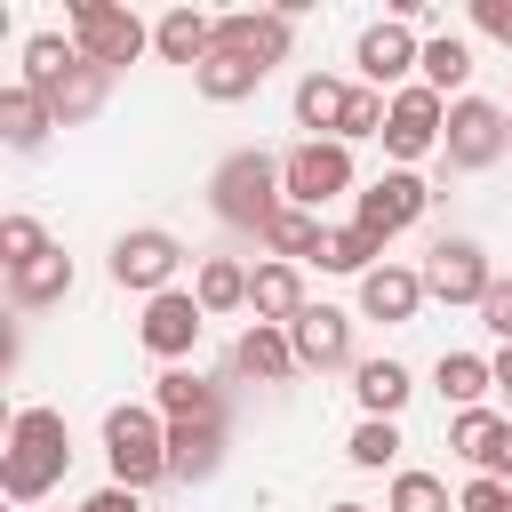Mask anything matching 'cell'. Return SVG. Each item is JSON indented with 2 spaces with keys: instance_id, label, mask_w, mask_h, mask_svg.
Listing matches in <instances>:
<instances>
[{
  "instance_id": "6da1fadb",
  "label": "cell",
  "mask_w": 512,
  "mask_h": 512,
  "mask_svg": "<svg viewBox=\"0 0 512 512\" xmlns=\"http://www.w3.org/2000/svg\"><path fill=\"white\" fill-rule=\"evenodd\" d=\"M64 464H72V432H64V416H56V408H16V424H8V456H0V488H8V504H40V496L64 480Z\"/></svg>"
},
{
  "instance_id": "7a4b0ae2",
  "label": "cell",
  "mask_w": 512,
  "mask_h": 512,
  "mask_svg": "<svg viewBox=\"0 0 512 512\" xmlns=\"http://www.w3.org/2000/svg\"><path fill=\"white\" fill-rule=\"evenodd\" d=\"M208 208H216L224 224H240V232L264 240V224L288 208V192H280V160H272V152H232V160L208 176Z\"/></svg>"
},
{
  "instance_id": "3957f363",
  "label": "cell",
  "mask_w": 512,
  "mask_h": 512,
  "mask_svg": "<svg viewBox=\"0 0 512 512\" xmlns=\"http://www.w3.org/2000/svg\"><path fill=\"white\" fill-rule=\"evenodd\" d=\"M104 456H112V488H152V480H168V416L160 408H112L104 416Z\"/></svg>"
},
{
  "instance_id": "277c9868",
  "label": "cell",
  "mask_w": 512,
  "mask_h": 512,
  "mask_svg": "<svg viewBox=\"0 0 512 512\" xmlns=\"http://www.w3.org/2000/svg\"><path fill=\"white\" fill-rule=\"evenodd\" d=\"M280 192H288V208H328L336 192H352V144H336V136H304L288 160H280Z\"/></svg>"
},
{
  "instance_id": "5b68a950",
  "label": "cell",
  "mask_w": 512,
  "mask_h": 512,
  "mask_svg": "<svg viewBox=\"0 0 512 512\" xmlns=\"http://www.w3.org/2000/svg\"><path fill=\"white\" fill-rule=\"evenodd\" d=\"M72 48H80L88 64L120 72V64H136V56L152 48V32H144L128 8H112V0H72Z\"/></svg>"
},
{
  "instance_id": "8992f818",
  "label": "cell",
  "mask_w": 512,
  "mask_h": 512,
  "mask_svg": "<svg viewBox=\"0 0 512 512\" xmlns=\"http://www.w3.org/2000/svg\"><path fill=\"white\" fill-rule=\"evenodd\" d=\"M448 168H496L504 160V144H512V112L504 104H488V96H456L448 104Z\"/></svg>"
},
{
  "instance_id": "52a82bcc",
  "label": "cell",
  "mask_w": 512,
  "mask_h": 512,
  "mask_svg": "<svg viewBox=\"0 0 512 512\" xmlns=\"http://www.w3.org/2000/svg\"><path fill=\"white\" fill-rule=\"evenodd\" d=\"M176 264H184V248H176V232H160V224H136V232L112 240V280L136 288V296H168Z\"/></svg>"
},
{
  "instance_id": "ba28073f",
  "label": "cell",
  "mask_w": 512,
  "mask_h": 512,
  "mask_svg": "<svg viewBox=\"0 0 512 512\" xmlns=\"http://www.w3.org/2000/svg\"><path fill=\"white\" fill-rule=\"evenodd\" d=\"M440 136H448V96H432L424 80L400 88V96H392V120H384V152L408 168V160H424Z\"/></svg>"
},
{
  "instance_id": "9c48e42d",
  "label": "cell",
  "mask_w": 512,
  "mask_h": 512,
  "mask_svg": "<svg viewBox=\"0 0 512 512\" xmlns=\"http://www.w3.org/2000/svg\"><path fill=\"white\" fill-rule=\"evenodd\" d=\"M432 208V192H424V176L416 168H392V176H376L368 192H360V232H376V240H392V232H408L416 216Z\"/></svg>"
},
{
  "instance_id": "30bf717a",
  "label": "cell",
  "mask_w": 512,
  "mask_h": 512,
  "mask_svg": "<svg viewBox=\"0 0 512 512\" xmlns=\"http://www.w3.org/2000/svg\"><path fill=\"white\" fill-rule=\"evenodd\" d=\"M200 328H208V312H200V296H184V288H168V296H152V304H144V320H136V344H144L152 360H184V352L200 344Z\"/></svg>"
},
{
  "instance_id": "8fae6325",
  "label": "cell",
  "mask_w": 512,
  "mask_h": 512,
  "mask_svg": "<svg viewBox=\"0 0 512 512\" xmlns=\"http://www.w3.org/2000/svg\"><path fill=\"white\" fill-rule=\"evenodd\" d=\"M288 32H296V16H288V8H232V16H216V48H232V56L264 64V72L288 56Z\"/></svg>"
},
{
  "instance_id": "7c38bea8",
  "label": "cell",
  "mask_w": 512,
  "mask_h": 512,
  "mask_svg": "<svg viewBox=\"0 0 512 512\" xmlns=\"http://www.w3.org/2000/svg\"><path fill=\"white\" fill-rule=\"evenodd\" d=\"M424 288H432L440 304H480V296L496 288L488 248H480V240H440V248H432V264H424Z\"/></svg>"
},
{
  "instance_id": "4fadbf2b",
  "label": "cell",
  "mask_w": 512,
  "mask_h": 512,
  "mask_svg": "<svg viewBox=\"0 0 512 512\" xmlns=\"http://www.w3.org/2000/svg\"><path fill=\"white\" fill-rule=\"evenodd\" d=\"M416 64H424V48H416V32H408L400 16H384V24L360 32V80H368V88H392V96H400V80H408Z\"/></svg>"
},
{
  "instance_id": "5bb4252c",
  "label": "cell",
  "mask_w": 512,
  "mask_h": 512,
  "mask_svg": "<svg viewBox=\"0 0 512 512\" xmlns=\"http://www.w3.org/2000/svg\"><path fill=\"white\" fill-rule=\"evenodd\" d=\"M288 344H296V368H344L352 360V320L336 304H304L288 320Z\"/></svg>"
},
{
  "instance_id": "9a60e30c",
  "label": "cell",
  "mask_w": 512,
  "mask_h": 512,
  "mask_svg": "<svg viewBox=\"0 0 512 512\" xmlns=\"http://www.w3.org/2000/svg\"><path fill=\"white\" fill-rule=\"evenodd\" d=\"M424 296H432V288H424V272H408V264H376V272L360 280V312H368V320H392V328H408Z\"/></svg>"
},
{
  "instance_id": "2e32d148",
  "label": "cell",
  "mask_w": 512,
  "mask_h": 512,
  "mask_svg": "<svg viewBox=\"0 0 512 512\" xmlns=\"http://www.w3.org/2000/svg\"><path fill=\"white\" fill-rule=\"evenodd\" d=\"M152 408H160L168 424H224L216 384H208V376H192V368H168V376L152 384Z\"/></svg>"
},
{
  "instance_id": "e0dca14e",
  "label": "cell",
  "mask_w": 512,
  "mask_h": 512,
  "mask_svg": "<svg viewBox=\"0 0 512 512\" xmlns=\"http://www.w3.org/2000/svg\"><path fill=\"white\" fill-rule=\"evenodd\" d=\"M504 448H512V416H496V408H456V424H448V456L496 472Z\"/></svg>"
},
{
  "instance_id": "ac0fdd59",
  "label": "cell",
  "mask_w": 512,
  "mask_h": 512,
  "mask_svg": "<svg viewBox=\"0 0 512 512\" xmlns=\"http://www.w3.org/2000/svg\"><path fill=\"white\" fill-rule=\"evenodd\" d=\"M152 48L168 56V64H208L216 56V16H200V8H168L160 24H152Z\"/></svg>"
},
{
  "instance_id": "d6986e66",
  "label": "cell",
  "mask_w": 512,
  "mask_h": 512,
  "mask_svg": "<svg viewBox=\"0 0 512 512\" xmlns=\"http://www.w3.org/2000/svg\"><path fill=\"white\" fill-rule=\"evenodd\" d=\"M48 128H56V104H48V96H32L24 80L0 88V136H8V152H40Z\"/></svg>"
},
{
  "instance_id": "ffe728a7",
  "label": "cell",
  "mask_w": 512,
  "mask_h": 512,
  "mask_svg": "<svg viewBox=\"0 0 512 512\" xmlns=\"http://www.w3.org/2000/svg\"><path fill=\"white\" fill-rule=\"evenodd\" d=\"M248 312H256L264 328H288V320L304 312V280H296V264H256V272H248Z\"/></svg>"
},
{
  "instance_id": "44dd1931",
  "label": "cell",
  "mask_w": 512,
  "mask_h": 512,
  "mask_svg": "<svg viewBox=\"0 0 512 512\" xmlns=\"http://www.w3.org/2000/svg\"><path fill=\"white\" fill-rule=\"evenodd\" d=\"M232 368L256 376V384H288V376H296V344H288V328H264V320H256V328L232 344Z\"/></svg>"
},
{
  "instance_id": "7402d4cb",
  "label": "cell",
  "mask_w": 512,
  "mask_h": 512,
  "mask_svg": "<svg viewBox=\"0 0 512 512\" xmlns=\"http://www.w3.org/2000/svg\"><path fill=\"white\" fill-rule=\"evenodd\" d=\"M224 464V424H168V480H208Z\"/></svg>"
},
{
  "instance_id": "603a6c76",
  "label": "cell",
  "mask_w": 512,
  "mask_h": 512,
  "mask_svg": "<svg viewBox=\"0 0 512 512\" xmlns=\"http://www.w3.org/2000/svg\"><path fill=\"white\" fill-rule=\"evenodd\" d=\"M344 104H352V88H344L336 72H304V80H296V128H312V144H320V128H328V136L344 128Z\"/></svg>"
},
{
  "instance_id": "cb8c5ba5",
  "label": "cell",
  "mask_w": 512,
  "mask_h": 512,
  "mask_svg": "<svg viewBox=\"0 0 512 512\" xmlns=\"http://www.w3.org/2000/svg\"><path fill=\"white\" fill-rule=\"evenodd\" d=\"M72 64H80V48H72L64 32H32V40H24V88H32V96H56V88L72 80Z\"/></svg>"
},
{
  "instance_id": "d4e9b609",
  "label": "cell",
  "mask_w": 512,
  "mask_h": 512,
  "mask_svg": "<svg viewBox=\"0 0 512 512\" xmlns=\"http://www.w3.org/2000/svg\"><path fill=\"white\" fill-rule=\"evenodd\" d=\"M192 88L208 96V104H240V96H256L264 88V64H248V56H232V48H216L200 72H192Z\"/></svg>"
},
{
  "instance_id": "484cf974",
  "label": "cell",
  "mask_w": 512,
  "mask_h": 512,
  "mask_svg": "<svg viewBox=\"0 0 512 512\" xmlns=\"http://www.w3.org/2000/svg\"><path fill=\"white\" fill-rule=\"evenodd\" d=\"M8 296H16L24 312H40V304H64V296H72V256H64V248H48L40 264L8 272Z\"/></svg>"
},
{
  "instance_id": "4316f807",
  "label": "cell",
  "mask_w": 512,
  "mask_h": 512,
  "mask_svg": "<svg viewBox=\"0 0 512 512\" xmlns=\"http://www.w3.org/2000/svg\"><path fill=\"white\" fill-rule=\"evenodd\" d=\"M104 88H112V72L80 56V64H72V80L48 96V104H56V128H80V120H96V112H104Z\"/></svg>"
},
{
  "instance_id": "83f0119b",
  "label": "cell",
  "mask_w": 512,
  "mask_h": 512,
  "mask_svg": "<svg viewBox=\"0 0 512 512\" xmlns=\"http://www.w3.org/2000/svg\"><path fill=\"white\" fill-rule=\"evenodd\" d=\"M264 248H272V264H296V256H320V248H328V224H320L312 208H280V216L264 224Z\"/></svg>"
},
{
  "instance_id": "f1b7e54d",
  "label": "cell",
  "mask_w": 512,
  "mask_h": 512,
  "mask_svg": "<svg viewBox=\"0 0 512 512\" xmlns=\"http://www.w3.org/2000/svg\"><path fill=\"white\" fill-rule=\"evenodd\" d=\"M352 392H360V408H368V416H400L416 384H408V368H400V360H360V368H352Z\"/></svg>"
},
{
  "instance_id": "f546056e",
  "label": "cell",
  "mask_w": 512,
  "mask_h": 512,
  "mask_svg": "<svg viewBox=\"0 0 512 512\" xmlns=\"http://www.w3.org/2000/svg\"><path fill=\"white\" fill-rule=\"evenodd\" d=\"M432 384H440V392H448L456 408H480V392H496V368H488L480 352H440Z\"/></svg>"
},
{
  "instance_id": "4dcf8cb0",
  "label": "cell",
  "mask_w": 512,
  "mask_h": 512,
  "mask_svg": "<svg viewBox=\"0 0 512 512\" xmlns=\"http://www.w3.org/2000/svg\"><path fill=\"white\" fill-rule=\"evenodd\" d=\"M376 256H384V240H376V232L336 224V232H328V248H320V272H352V280H368V272H376Z\"/></svg>"
},
{
  "instance_id": "1f68e13d",
  "label": "cell",
  "mask_w": 512,
  "mask_h": 512,
  "mask_svg": "<svg viewBox=\"0 0 512 512\" xmlns=\"http://www.w3.org/2000/svg\"><path fill=\"white\" fill-rule=\"evenodd\" d=\"M416 72H424V88H432V96H448V88H464V80H472V48H464L456 32H440V40H424V64H416Z\"/></svg>"
},
{
  "instance_id": "d6a6232c",
  "label": "cell",
  "mask_w": 512,
  "mask_h": 512,
  "mask_svg": "<svg viewBox=\"0 0 512 512\" xmlns=\"http://www.w3.org/2000/svg\"><path fill=\"white\" fill-rule=\"evenodd\" d=\"M192 296H200V312H240V304H248V272H240L232 256H208Z\"/></svg>"
},
{
  "instance_id": "836d02e7",
  "label": "cell",
  "mask_w": 512,
  "mask_h": 512,
  "mask_svg": "<svg viewBox=\"0 0 512 512\" xmlns=\"http://www.w3.org/2000/svg\"><path fill=\"white\" fill-rule=\"evenodd\" d=\"M344 456H352L360 472H384V464L400 456V424H392V416H368V424L344 440Z\"/></svg>"
},
{
  "instance_id": "e575fe53",
  "label": "cell",
  "mask_w": 512,
  "mask_h": 512,
  "mask_svg": "<svg viewBox=\"0 0 512 512\" xmlns=\"http://www.w3.org/2000/svg\"><path fill=\"white\" fill-rule=\"evenodd\" d=\"M40 256H48V232H40L32 216H0V264L24 272V264H40Z\"/></svg>"
},
{
  "instance_id": "d590c367",
  "label": "cell",
  "mask_w": 512,
  "mask_h": 512,
  "mask_svg": "<svg viewBox=\"0 0 512 512\" xmlns=\"http://www.w3.org/2000/svg\"><path fill=\"white\" fill-rule=\"evenodd\" d=\"M384 120H392V104H384L376 88H352V104H344V128H336V144H352V136H384Z\"/></svg>"
},
{
  "instance_id": "8d00e7d4",
  "label": "cell",
  "mask_w": 512,
  "mask_h": 512,
  "mask_svg": "<svg viewBox=\"0 0 512 512\" xmlns=\"http://www.w3.org/2000/svg\"><path fill=\"white\" fill-rule=\"evenodd\" d=\"M392 512H448V488L432 472H400L392 480Z\"/></svg>"
},
{
  "instance_id": "74e56055",
  "label": "cell",
  "mask_w": 512,
  "mask_h": 512,
  "mask_svg": "<svg viewBox=\"0 0 512 512\" xmlns=\"http://www.w3.org/2000/svg\"><path fill=\"white\" fill-rule=\"evenodd\" d=\"M456 512H512V488H504V480H488V472H480V480H472V488H464V496H456Z\"/></svg>"
},
{
  "instance_id": "f35d334b",
  "label": "cell",
  "mask_w": 512,
  "mask_h": 512,
  "mask_svg": "<svg viewBox=\"0 0 512 512\" xmlns=\"http://www.w3.org/2000/svg\"><path fill=\"white\" fill-rule=\"evenodd\" d=\"M480 328H496V336L512 344V280H496V288L480 296Z\"/></svg>"
},
{
  "instance_id": "ab89813d",
  "label": "cell",
  "mask_w": 512,
  "mask_h": 512,
  "mask_svg": "<svg viewBox=\"0 0 512 512\" xmlns=\"http://www.w3.org/2000/svg\"><path fill=\"white\" fill-rule=\"evenodd\" d=\"M472 24H480L488 40H504V48H512V0H472Z\"/></svg>"
},
{
  "instance_id": "60d3db41",
  "label": "cell",
  "mask_w": 512,
  "mask_h": 512,
  "mask_svg": "<svg viewBox=\"0 0 512 512\" xmlns=\"http://www.w3.org/2000/svg\"><path fill=\"white\" fill-rule=\"evenodd\" d=\"M80 512H144V496H136V488H96Z\"/></svg>"
},
{
  "instance_id": "b9f144b4",
  "label": "cell",
  "mask_w": 512,
  "mask_h": 512,
  "mask_svg": "<svg viewBox=\"0 0 512 512\" xmlns=\"http://www.w3.org/2000/svg\"><path fill=\"white\" fill-rule=\"evenodd\" d=\"M488 368H496V384H504V392H512V344H504V352H496V360H488Z\"/></svg>"
},
{
  "instance_id": "7bdbcfd3",
  "label": "cell",
  "mask_w": 512,
  "mask_h": 512,
  "mask_svg": "<svg viewBox=\"0 0 512 512\" xmlns=\"http://www.w3.org/2000/svg\"><path fill=\"white\" fill-rule=\"evenodd\" d=\"M328 512H368V504H328Z\"/></svg>"
}]
</instances>
